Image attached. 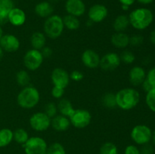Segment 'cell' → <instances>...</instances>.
<instances>
[{
  "mask_svg": "<svg viewBox=\"0 0 155 154\" xmlns=\"http://www.w3.org/2000/svg\"><path fill=\"white\" fill-rule=\"evenodd\" d=\"M65 92V88H63L58 87V86H54L51 89V95L53 98H56V99H60L63 97L64 94Z\"/></svg>",
  "mask_w": 155,
  "mask_h": 154,
  "instance_id": "35",
  "label": "cell"
},
{
  "mask_svg": "<svg viewBox=\"0 0 155 154\" xmlns=\"http://www.w3.org/2000/svg\"><path fill=\"white\" fill-rule=\"evenodd\" d=\"M146 78L145 69L141 66H133L129 72V79L134 86L140 85Z\"/></svg>",
  "mask_w": 155,
  "mask_h": 154,
  "instance_id": "17",
  "label": "cell"
},
{
  "mask_svg": "<svg viewBox=\"0 0 155 154\" xmlns=\"http://www.w3.org/2000/svg\"><path fill=\"white\" fill-rule=\"evenodd\" d=\"M23 146L25 154H45L48 148L46 141L40 137H29Z\"/></svg>",
  "mask_w": 155,
  "mask_h": 154,
  "instance_id": "6",
  "label": "cell"
},
{
  "mask_svg": "<svg viewBox=\"0 0 155 154\" xmlns=\"http://www.w3.org/2000/svg\"><path fill=\"white\" fill-rule=\"evenodd\" d=\"M99 154H118L117 146L112 142H106L100 147Z\"/></svg>",
  "mask_w": 155,
  "mask_h": 154,
  "instance_id": "29",
  "label": "cell"
},
{
  "mask_svg": "<svg viewBox=\"0 0 155 154\" xmlns=\"http://www.w3.org/2000/svg\"><path fill=\"white\" fill-rule=\"evenodd\" d=\"M71 125L69 118L63 116V115H56L54 117L51 118V126L53 129L58 132L65 131L69 128Z\"/></svg>",
  "mask_w": 155,
  "mask_h": 154,
  "instance_id": "18",
  "label": "cell"
},
{
  "mask_svg": "<svg viewBox=\"0 0 155 154\" xmlns=\"http://www.w3.org/2000/svg\"><path fill=\"white\" fill-rule=\"evenodd\" d=\"M115 95L117 107L124 110H130L135 108L140 101L139 91L132 88L121 89Z\"/></svg>",
  "mask_w": 155,
  "mask_h": 154,
  "instance_id": "1",
  "label": "cell"
},
{
  "mask_svg": "<svg viewBox=\"0 0 155 154\" xmlns=\"http://www.w3.org/2000/svg\"><path fill=\"white\" fill-rule=\"evenodd\" d=\"M51 82L54 86L66 88L70 82V75L62 68H55L52 70L51 75Z\"/></svg>",
  "mask_w": 155,
  "mask_h": 154,
  "instance_id": "12",
  "label": "cell"
},
{
  "mask_svg": "<svg viewBox=\"0 0 155 154\" xmlns=\"http://www.w3.org/2000/svg\"><path fill=\"white\" fill-rule=\"evenodd\" d=\"M13 140V131L9 128L0 129V147H5Z\"/></svg>",
  "mask_w": 155,
  "mask_h": 154,
  "instance_id": "24",
  "label": "cell"
},
{
  "mask_svg": "<svg viewBox=\"0 0 155 154\" xmlns=\"http://www.w3.org/2000/svg\"><path fill=\"white\" fill-rule=\"evenodd\" d=\"M151 140H152L153 143L155 145V130L152 132V137H151Z\"/></svg>",
  "mask_w": 155,
  "mask_h": 154,
  "instance_id": "48",
  "label": "cell"
},
{
  "mask_svg": "<svg viewBox=\"0 0 155 154\" xmlns=\"http://www.w3.org/2000/svg\"><path fill=\"white\" fill-rule=\"evenodd\" d=\"M110 42L112 45L117 48H125L130 45V36L126 34L124 32L116 33L112 35L110 38Z\"/></svg>",
  "mask_w": 155,
  "mask_h": 154,
  "instance_id": "19",
  "label": "cell"
},
{
  "mask_svg": "<svg viewBox=\"0 0 155 154\" xmlns=\"http://www.w3.org/2000/svg\"><path fill=\"white\" fill-rule=\"evenodd\" d=\"M51 119L44 112H37L30 116L29 123L32 129L36 131H46L51 126Z\"/></svg>",
  "mask_w": 155,
  "mask_h": 154,
  "instance_id": "9",
  "label": "cell"
},
{
  "mask_svg": "<svg viewBox=\"0 0 155 154\" xmlns=\"http://www.w3.org/2000/svg\"><path fill=\"white\" fill-rule=\"evenodd\" d=\"M62 19H63L64 25L68 30H76L80 27V22L77 17L71 14H67L66 16L62 18Z\"/></svg>",
  "mask_w": 155,
  "mask_h": 154,
  "instance_id": "25",
  "label": "cell"
},
{
  "mask_svg": "<svg viewBox=\"0 0 155 154\" xmlns=\"http://www.w3.org/2000/svg\"><path fill=\"white\" fill-rule=\"evenodd\" d=\"M30 44L33 49L41 51L46 44V36L41 32H35L30 37Z\"/></svg>",
  "mask_w": 155,
  "mask_h": 154,
  "instance_id": "21",
  "label": "cell"
},
{
  "mask_svg": "<svg viewBox=\"0 0 155 154\" xmlns=\"http://www.w3.org/2000/svg\"><path fill=\"white\" fill-rule=\"evenodd\" d=\"M81 60L83 64L88 68L95 69L99 66L101 57L96 51L92 49H87L83 51L81 56Z\"/></svg>",
  "mask_w": 155,
  "mask_h": 154,
  "instance_id": "15",
  "label": "cell"
},
{
  "mask_svg": "<svg viewBox=\"0 0 155 154\" xmlns=\"http://www.w3.org/2000/svg\"><path fill=\"white\" fill-rule=\"evenodd\" d=\"M145 79L153 87L155 88V67L152 68L148 71Z\"/></svg>",
  "mask_w": 155,
  "mask_h": 154,
  "instance_id": "38",
  "label": "cell"
},
{
  "mask_svg": "<svg viewBox=\"0 0 155 154\" xmlns=\"http://www.w3.org/2000/svg\"><path fill=\"white\" fill-rule=\"evenodd\" d=\"M141 154H153L154 153V147L151 145L147 144L142 145V149H140Z\"/></svg>",
  "mask_w": 155,
  "mask_h": 154,
  "instance_id": "40",
  "label": "cell"
},
{
  "mask_svg": "<svg viewBox=\"0 0 155 154\" xmlns=\"http://www.w3.org/2000/svg\"><path fill=\"white\" fill-rule=\"evenodd\" d=\"M129 24H130L129 17L125 14H120L118 15L115 18L113 24V27L115 31L117 32V33H121V32H124L127 30Z\"/></svg>",
  "mask_w": 155,
  "mask_h": 154,
  "instance_id": "23",
  "label": "cell"
},
{
  "mask_svg": "<svg viewBox=\"0 0 155 154\" xmlns=\"http://www.w3.org/2000/svg\"><path fill=\"white\" fill-rule=\"evenodd\" d=\"M124 154H141L140 149H139L136 145H128L125 148Z\"/></svg>",
  "mask_w": 155,
  "mask_h": 154,
  "instance_id": "39",
  "label": "cell"
},
{
  "mask_svg": "<svg viewBox=\"0 0 155 154\" xmlns=\"http://www.w3.org/2000/svg\"><path fill=\"white\" fill-rule=\"evenodd\" d=\"M58 110L60 112V113L66 117L69 118L74 113L75 109L73 107V104H71V101L67 98H63L61 99L58 104Z\"/></svg>",
  "mask_w": 155,
  "mask_h": 154,
  "instance_id": "22",
  "label": "cell"
},
{
  "mask_svg": "<svg viewBox=\"0 0 155 154\" xmlns=\"http://www.w3.org/2000/svg\"><path fill=\"white\" fill-rule=\"evenodd\" d=\"M2 36H3V30H2V29L1 26H0V39H1Z\"/></svg>",
  "mask_w": 155,
  "mask_h": 154,
  "instance_id": "49",
  "label": "cell"
},
{
  "mask_svg": "<svg viewBox=\"0 0 155 154\" xmlns=\"http://www.w3.org/2000/svg\"><path fill=\"white\" fill-rule=\"evenodd\" d=\"M120 60L123 61L124 63H127V64H130V63H133L135 61V55L133 54V52H131L130 51H123L122 54L120 56Z\"/></svg>",
  "mask_w": 155,
  "mask_h": 154,
  "instance_id": "33",
  "label": "cell"
},
{
  "mask_svg": "<svg viewBox=\"0 0 155 154\" xmlns=\"http://www.w3.org/2000/svg\"><path fill=\"white\" fill-rule=\"evenodd\" d=\"M8 22L15 27H21L24 25L26 21V14L20 8L14 7L8 15Z\"/></svg>",
  "mask_w": 155,
  "mask_h": 154,
  "instance_id": "16",
  "label": "cell"
},
{
  "mask_svg": "<svg viewBox=\"0 0 155 154\" xmlns=\"http://www.w3.org/2000/svg\"><path fill=\"white\" fill-rule=\"evenodd\" d=\"M40 95L36 88L33 86L24 87L17 97V103L23 109H32L39 102Z\"/></svg>",
  "mask_w": 155,
  "mask_h": 154,
  "instance_id": "3",
  "label": "cell"
},
{
  "mask_svg": "<svg viewBox=\"0 0 155 154\" xmlns=\"http://www.w3.org/2000/svg\"><path fill=\"white\" fill-rule=\"evenodd\" d=\"M103 105L108 109H114L117 107L116 95L111 92H108L104 95L101 98Z\"/></svg>",
  "mask_w": 155,
  "mask_h": 154,
  "instance_id": "28",
  "label": "cell"
},
{
  "mask_svg": "<svg viewBox=\"0 0 155 154\" xmlns=\"http://www.w3.org/2000/svg\"><path fill=\"white\" fill-rule=\"evenodd\" d=\"M108 14V10L104 5L95 4L91 6L88 12L89 20L93 23H100L104 21Z\"/></svg>",
  "mask_w": 155,
  "mask_h": 154,
  "instance_id": "11",
  "label": "cell"
},
{
  "mask_svg": "<svg viewBox=\"0 0 155 154\" xmlns=\"http://www.w3.org/2000/svg\"><path fill=\"white\" fill-rule=\"evenodd\" d=\"M29 134L24 128H18L13 131V140L21 145H24L29 139Z\"/></svg>",
  "mask_w": 155,
  "mask_h": 154,
  "instance_id": "26",
  "label": "cell"
},
{
  "mask_svg": "<svg viewBox=\"0 0 155 154\" xmlns=\"http://www.w3.org/2000/svg\"><path fill=\"white\" fill-rule=\"evenodd\" d=\"M34 11L37 16L42 18H47L52 15L54 8L48 2L43 1L36 5L34 8Z\"/></svg>",
  "mask_w": 155,
  "mask_h": 154,
  "instance_id": "20",
  "label": "cell"
},
{
  "mask_svg": "<svg viewBox=\"0 0 155 154\" xmlns=\"http://www.w3.org/2000/svg\"><path fill=\"white\" fill-rule=\"evenodd\" d=\"M118 1L121 3L122 5H126L130 7V5H132L135 2L136 0H118Z\"/></svg>",
  "mask_w": 155,
  "mask_h": 154,
  "instance_id": "44",
  "label": "cell"
},
{
  "mask_svg": "<svg viewBox=\"0 0 155 154\" xmlns=\"http://www.w3.org/2000/svg\"><path fill=\"white\" fill-rule=\"evenodd\" d=\"M45 154H66L65 148L61 143H53L47 148Z\"/></svg>",
  "mask_w": 155,
  "mask_h": 154,
  "instance_id": "30",
  "label": "cell"
},
{
  "mask_svg": "<svg viewBox=\"0 0 155 154\" xmlns=\"http://www.w3.org/2000/svg\"><path fill=\"white\" fill-rule=\"evenodd\" d=\"M8 14H0V26L6 24L8 22Z\"/></svg>",
  "mask_w": 155,
  "mask_h": 154,
  "instance_id": "43",
  "label": "cell"
},
{
  "mask_svg": "<svg viewBox=\"0 0 155 154\" xmlns=\"http://www.w3.org/2000/svg\"><path fill=\"white\" fill-rule=\"evenodd\" d=\"M44 34L50 39H57L61 36L64 29L63 19L57 14H52L46 18L43 26Z\"/></svg>",
  "mask_w": 155,
  "mask_h": 154,
  "instance_id": "4",
  "label": "cell"
},
{
  "mask_svg": "<svg viewBox=\"0 0 155 154\" xmlns=\"http://www.w3.org/2000/svg\"><path fill=\"white\" fill-rule=\"evenodd\" d=\"M150 40H151V43L155 45V29L153 31H151V34H150Z\"/></svg>",
  "mask_w": 155,
  "mask_h": 154,
  "instance_id": "45",
  "label": "cell"
},
{
  "mask_svg": "<svg viewBox=\"0 0 155 154\" xmlns=\"http://www.w3.org/2000/svg\"><path fill=\"white\" fill-rule=\"evenodd\" d=\"M20 45L18 38L13 34L3 35L0 39V47L7 52H15L19 49Z\"/></svg>",
  "mask_w": 155,
  "mask_h": 154,
  "instance_id": "13",
  "label": "cell"
},
{
  "mask_svg": "<svg viewBox=\"0 0 155 154\" xmlns=\"http://www.w3.org/2000/svg\"><path fill=\"white\" fill-rule=\"evenodd\" d=\"M71 124L77 128H84L90 124L92 116L90 112L84 109H77L69 117Z\"/></svg>",
  "mask_w": 155,
  "mask_h": 154,
  "instance_id": "8",
  "label": "cell"
},
{
  "mask_svg": "<svg viewBox=\"0 0 155 154\" xmlns=\"http://www.w3.org/2000/svg\"><path fill=\"white\" fill-rule=\"evenodd\" d=\"M44 113L49 116L50 118H53L57 115L58 113V107L54 103H48L45 106V111Z\"/></svg>",
  "mask_w": 155,
  "mask_h": 154,
  "instance_id": "34",
  "label": "cell"
},
{
  "mask_svg": "<svg viewBox=\"0 0 155 154\" xmlns=\"http://www.w3.org/2000/svg\"><path fill=\"white\" fill-rule=\"evenodd\" d=\"M131 138L133 141L139 145L147 144L151 140L152 131L145 125H137L131 131Z\"/></svg>",
  "mask_w": 155,
  "mask_h": 154,
  "instance_id": "5",
  "label": "cell"
},
{
  "mask_svg": "<svg viewBox=\"0 0 155 154\" xmlns=\"http://www.w3.org/2000/svg\"><path fill=\"white\" fill-rule=\"evenodd\" d=\"M139 3L141 4H143V5H148V4H151V2H153L154 0H137Z\"/></svg>",
  "mask_w": 155,
  "mask_h": 154,
  "instance_id": "46",
  "label": "cell"
},
{
  "mask_svg": "<svg viewBox=\"0 0 155 154\" xmlns=\"http://www.w3.org/2000/svg\"><path fill=\"white\" fill-rule=\"evenodd\" d=\"M17 83L21 87H27L29 85L30 82V74L26 70L18 71L16 75Z\"/></svg>",
  "mask_w": 155,
  "mask_h": 154,
  "instance_id": "27",
  "label": "cell"
},
{
  "mask_svg": "<svg viewBox=\"0 0 155 154\" xmlns=\"http://www.w3.org/2000/svg\"><path fill=\"white\" fill-rule=\"evenodd\" d=\"M14 7L12 0H0V14H8Z\"/></svg>",
  "mask_w": 155,
  "mask_h": 154,
  "instance_id": "31",
  "label": "cell"
},
{
  "mask_svg": "<svg viewBox=\"0 0 155 154\" xmlns=\"http://www.w3.org/2000/svg\"><path fill=\"white\" fill-rule=\"evenodd\" d=\"M3 55H4V51H3L2 48L1 47H0V60H1L2 59Z\"/></svg>",
  "mask_w": 155,
  "mask_h": 154,
  "instance_id": "47",
  "label": "cell"
},
{
  "mask_svg": "<svg viewBox=\"0 0 155 154\" xmlns=\"http://www.w3.org/2000/svg\"><path fill=\"white\" fill-rule=\"evenodd\" d=\"M130 24L133 28L143 30L149 27L154 20V15L150 9L139 8L133 10L129 16Z\"/></svg>",
  "mask_w": 155,
  "mask_h": 154,
  "instance_id": "2",
  "label": "cell"
},
{
  "mask_svg": "<svg viewBox=\"0 0 155 154\" xmlns=\"http://www.w3.org/2000/svg\"><path fill=\"white\" fill-rule=\"evenodd\" d=\"M142 88H143L144 90H145L147 93H148V91H150L152 90V89L154 88L153 87V86L151 85L150 84L148 81H147L146 79H145V81L143 82V83L142 84Z\"/></svg>",
  "mask_w": 155,
  "mask_h": 154,
  "instance_id": "42",
  "label": "cell"
},
{
  "mask_svg": "<svg viewBox=\"0 0 155 154\" xmlns=\"http://www.w3.org/2000/svg\"><path fill=\"white\" fill-rule=\"evenodd\" d=\"M83 77H84V75H83V72L79 70H74L70 74V79L75 82L81 81Z\"/></svg>",
  "mask_w": 155,
  "mask_h": 154,
  "instance_id": "37",
  "label": "cell"
},
{
  "mask_svg": "<svg viewBox=\"0 0 155 154\" xmlns=\"http://www.w3.org/2000/svg\"><path fill=\"white\" fill-rule=\"evenodd\" d=\"M41 53H42V56H43V57L45 58V57H49L52 54V51H51V49L50 48H48V47H46L45 46L43 48H42V50H41Z\"/></svg>",
  "mask_w": 155,
  "mask_h": 154,
  "instance_id": "41",
  "label": "cell"
},
{
  "mask_svg": "<svg viewBox=\"0 0 155 154\" xmlns=\"http://www.w3.org/2000/svg\"><path fill=\"white\" fill-rule=\"evenodd\" d=\"M120 55L117 53L109 52L101 57L99 66L104 71H113L120 66Z\"/></svg>",
  "mask_w": 155,
  "mask_h": 154,
  "instance_id": "10",
  "label": "cell"
},
{
  "mask_svg": "<svg viewBox=\"0 0 155 154\" xmlns=\"http://www.w3.org/2000/svg\"><path fill=\"white\" fill-rule=\"evenodd\" d=\"M145 101L148 108L155 113V88L147 93Z\"/></svg>",
  "mask_w": 155,
  "mask_h": 154,
  "instance_id": "32",
  "label": "cell"
},
{
  "mask_svg": "<svg viewBox=\"0 0 155 154\" xmlns=\"http://www.w3.org/2000/svg\"><path fill=\"white\" fill-rule=\"evenodd\" d=\"M65 9L68 14L78 18L84 14L86 5L83 0H66Z\"/></svg>",
  "mask_w": 155,
  "mask_h": 154,
  "instance_id": "14",
  "label": "cell"
},
{
  "mask_svg": "<svg viewBox=\"0 0 155 154\" xmlns=\"http://www.w3.org/2000/svg\"><path fill=\"white\" fill-rule=\"evenodd\" d=\"M43 59V56L39 50L32 48L24 54V64L28 70L35 71L40 67Z\"/></svg>",
  "mask_w": 155,
  "mask_h": 154,
  "instance_id": "7",
  "label": "cell"
},
{
  "mask_svg": "<svg viewBox=\"0 0 155 154\" xmlns=\"http://www.w3.org/2000/svg\"><path fill=\"white\" fill-rule=\"evenodd\" d=\"M143 37L140 35H134L130 37V44L133 46H139L143 42Z\"/></svg>",
  "mask_w": 155,
  "mask_h": 154,
  "instance_id": "36",
  "label": "cell"
}]
</instances>
